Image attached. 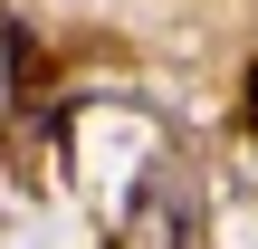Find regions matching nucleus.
Instances as JSON below:
<instances>
[{"mask_svg": "<svg viewBox=\"0 0 258 249\" xmlns=\"http://www.w3.org/2000/svg\"><path fill=\"white\" fill-rule=\"evenodd\" d=\"M239 125L258 134V67H249V96H239Z\"/></svg>", "mask_w": 258, "mask_h": 249, "instance_id": "obj_2", "label": "nucleus"}, {"mask_svg": "<svg viewBox=\"0 0 258 249\" xmlns=\"http://www.w3.org/2000/svg\"><path fill=\"white\" fill-rule=\"evenodd\" d=\"M0 58H10V77H38V38L29 29H0Z\"/></svg>", "mask_w": 258, "mask_h": 249, "instance_id": "obj_1", "label": "nucleus"}]
</instances>
